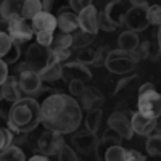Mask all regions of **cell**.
I'll return each instance as SVG.
<instances>
[{"label":"cell","mask_w":161,"mask_h":161,"mask_svg":"<svg viewBox=\"0 0 161 161\" xmlns=\"http://www.w3.org/2000/svg\"><path fill=\"white\" fill-rule=\"evenodd\" d=\"M124 24L127 26L129 31L134 32H142L150 26L148 18H147V8L142 7H130L129 11L126 13Z\"/></svg>","instance_id":"8"},{"label":"cell","mask_w":161,"mask_h":161,"mask_svg":"<svg viewBox=\"0 0 161 161\" xmlns=\"http://www.w3.org/2000/svg\"><path fill=\"white\" fill-rule=\"evenodd\" d=\"M126 156H127V150L123 148L121 143H116V145H111L105 152L103 159H106V161H126Z\"/></svg>","instance_id":"29"},{"label":"cell","mask_w":161,"mask_h":161,"mask_svg":"<svg viewBox=\"0 0 161 161\" xmlns=\"http://www.w3.org/2000/svg\"><path fill=\"white\" fill-rule=\"evenodd\" d=\"M57 156H58V159H61V161H77V159H79L76 150L73 148V147H69V145H63Z\"/></svg>","instance_id":"37"},{"label":"cell","mask_w":161,"mask_h":161,"mask_svg":"<svg viewBox=\"0 0 161 161\" xmlns=\"http://www.w3.org/2000/svg\"><path fill=\"white\" fill-rule=\"evenodd\" d=\"M40 124V105L34 98H19L11 103L8 111V127L13 132H32Z\"/></svg>","instance_id":"2"},{"label":"cell","mask_w":161,"mask_h":161,"mask_svg":"<svg viewBox=\"0 0 161 161\" xmlns=\"http://www.w3.org/2000/svg\"><path fill=\"white\" fill-rule=\"evenodd\" d=\"M132 5L129 3V0H111V2L105 7V13L110 18L113 24H116V28L124 24L126 13L129 11Z\"/></svg>","instance_id":"12"},{"label":"cell","mask_w":161,"mask_h":161,"mask_svg":"<svg viewBox=\"0 0 161 161\" xmlns=\"http://www.w3.org/2000/svg\"><path fill=\"white\" fill-rule=\"evenodd\" d=\"M18 82L21 87V92L26 95H36V93L42 92V79L39 73L32 69H24L23 73L18 74Z\"/></svg>","instance_id":"10"},{"label":"cell","mask_w":161,"mask_h":161,"mask_svg":"<svg viewBox=\"0 0 161 161\" xmlns=\"http://www.w3.org/2000/svg\"><path fill=\"white\" fill-rule=\"evenodd\" d=\"M44 10L42 7V0H23V11L21 16L24 19H32L37 13Z\"/></svg>","instance_id":"25"},{"label":"cell","mask_w":161,"mask_h":161,"mask_svg":"<svg viewBox=\"0 0 161 161\" xmlns=\"http://www.w3.org/2000/svg\"><path fill=\"white\" fill-rule=\"evenodd\" d=\"M80 98V106H82L84 110H98L100 106L103 105L105 102V97L103 93L93 86H89L86 87V90L82 92V95L79 97Z\"/></svg>","instance_id":"17"},{"label":"cell","mask_w":161,"mask_h":161,"mask_svg":"<svg viewBox=\"0 0 161 161\" xmlns=\"http://www.w3.org/2000/svg\"><path fill=\"white\" fill-rule=\"evenodd\" d=\"M147 18L152 26L161 24V5H148L147 8Z\"/></svg>","instance_id":"36"},{"label":"cell","mask_w":161,"mask_h":161,"mask_svg":"<svg viewBox=\"0 0 161 161\" xmlns=\"http://www.w3.org/2000/svg\"><path fill=\"white\" fill-rule=\"evenodd\" d=\"M63 145H64L63 134L57 130H50V129L44 130L37 140V148L44 155H58Z\"/></svg>","instance_id":"6"},{"label":"cell","mask_w":161,"mask_h":161,"mask_svg":"<svg viewBox=\"0 0 161 161\" xmlns=\"http://www.w3.org/2000/svg\"><path fill=\"white\" fill-rule=\"evenodd\" d=\"M63 76L68 79H79L82 82H90L92 73L87 68V64L79 63V61H69L63 66Z\"/></svg>","instance_id":"16"},{"label":"cell","mask_w":161,"mask_h":161,"mask_svg":"<svg viewBox=\"0 0 161 161\" xmlns=\"http://www.w3.org/2000/svg\"><path fill=\"white\" fill-rule=\"evenodd\" d=\"M13 44H15V42L11 40V37L8 36V32L0 31V60H3L8 53H10Z\"/></svg>","instance_id":"34"},{"label":"cell","mask_w":161,"mask_h":161,"mask_svg":"<svg viewBox=\"0 0 161 161\" xmlns=\"http://www.w3.org/2000/svg\"><path fill=\"white\" fill-rule=\"evenodd\" d=\"M52 50V57H50V63L57 61V63H64L68 61L73 55L71 48H50Z\"/></svg>","instance_id":"33"},{"label":"cell","mask_w":161,"mask_h":161,"mask_svg":"<svg viewBox=\"0 0 161 161\" xmlns=\"http://www.w3.org/2000/svg\"><path fill=\"white\" fill-rule=\"evenodd\" d=\"M130 124H132V130L134 134H139V136L148 137L150 134L155 132V126H156V119L148 118L139 111L132 113L130 116Z\"/></svg>","instance_id":"14"},{"label":"cell","mask_w":161,"mask_h":161,"mask_svg":"<svg viewBox=\"0 0 161 161\" xmlns=\"http://www.w3.org/2000/svg\"><path fill=\"white\" fill-rule=\"evenodd\" d=\"M0 90H2V95H3V100L8 102V103H15L21 98V87H19V82H18V76H10L5 79V82L0 86Z\"/></svg>","instance_id":"19"},{"label":"cell","mask_w":161,"mask_h":161,"mask_svg":"<svg viewBox=\"0 0 161 161\" xmlns=\"http://www.w3.org/2000/svg\"><path fill=\"white\" fill-rule=\"evenodd\" d=\"M158 45H159V50H161V24L158 26Z\"/></svg>","instance_id":"50"},{"label":"cell","mask_w":161,"mask_h":161,"mask_svg":"<svg viewBox=\"0 0 161 161\" xmlns=\"http://www.w3.org/2000/svg\"><path fill=\"white\" fill-rule=\"evenodd\" d=\"M97 136L95 132L92 130H80L77 134H74L73 139H71V143H73V148L77 152V153H82V155H89L90 152H95V147H97Z\"/></svg>","instance_id":"9"},{"label":"cell","mask_w":161,"mask_h":161,"mask_svg":"<svg viewBox=\"0 0 161 161\" xmlns=\"http://www.w3.org/2000/svg\"><path fill=\"white\" fill-rule=\"evenodd\" d=\"M129 3L132 7H142V8H148V2L147 0H129Z\"/></svg>","instance_id":"45"},{"label":"cell","mask_w":161,"mask_h":161,"mask_svg":"<svg viewBox=\"0 0 161 161\" xmlns=\"http://www.w3.org/2000/svg\"><path fill=\"white\" fill-rule=\"evenodd\" d=\"M132 159H137V161H145L147 156L145 155H140L139 152L136 150H127V156H126V161H132Z\"/></svg>","instance_id":"43"},{"label":"cell","mask_w":161,"mask_h":161,"mask_svg":"<svg viewBox=\"0 0 161 161\" xmlns=\"http://www.w3.org/2000/svg\"><path fill=\"white\" fill-rule=\"evenodd\" d=\"M69 5H71V10L74 13H79V11H82L84 8L90 7L92 0H69Z\"/></svg>","instance_id":"42"},{"label":"cell","mask_w":161,"mask_h":161,"mask_svg":"<svg viewBox=\"0 0 161 161\" xmlns=\"http://www.w3.org/2000/svg\"><path fill=\"white\" fill-rule=\"evenodd\" d=\"M82 123L80 105L69 95L61 92L52 93L40 103V124L45 129L60 134H71L79 129Z\"/></svg>","instance_id":"1"},{"label":"cell","mask_w":161,"mask_h":161,"mask_svg":"<svg viewBox=\"0 0 161 161\" xmlns=\"http://www.w3.org/2000/svg\"><path fill=\"white\" fill-rule=\"evenodd\" d=\"M116 143H121V136L113 130L111 127H108L105 130L103 137L97 142V147H95V156L97 159H103L105 158V152L110 148L111 145H116Z\"/></svg>","instance_id":"20"},{"label":"cell","mask_w":161,"mask_h":161,"mask_svg":"<svg viewBox=\"0 0 161 161\" xmlns=\"http://www.w3.org/2000/svg\"><path fill=\"white\" fill-rule=\"evenodd\" d=\"M137 77H139V76H129V77H123V79H121L119 82L116 84V89H114V95H116V93H121V92H123L126 87H129L132 82H136V80H137Z\"/></svg>","instance_id":"41"},{"label":"cell","mask_w":161,"mask_h":161,"mask_svg":"<svg viewBox=\"0 0 161 161\" xmlns=\"http://www.w3.org/2000/svg\"><path fill=\"white\" fill-rule=\"evenodd\" d=\"M140 44V39L137 36V32H134V31H124V32H121L119 37H118V48L119 50H123V52H134Z\"/></svg>","instance_id":"22"},{"label":"cell","mask_w":161,"mask_h":161,"mask_svg":"<svg viewBox=\"0 0 161 161\" xmlns=\"http://www.w3.org/2000/svg\"><path fill=\"white\" fill-rule=\"evenodd\" d=\"M93 58H95V48H92L90 45L76 48V61L84 63V64H92Z\"/></svg>","instance_id":"31"},{"label":"cell","mask_w":161,"mask_h":161,"mask_svg":"<svg viewBox=\"0 0 161 161\" xmlns=\"http://www.w3.org/2000/svg\"><path fill=\"white\" fill-rule=\"evenodd\" d=\"M8 36L11 37L13 42L16 44H24L28 40L32 39L34 36V29L32 26L28 23V19L24 18H15V19H10L8 21Z\"/></svg>","instance_id":"7"},{"label":"cell","mask_w":161,"mask_h":161,"mask_svg":"<svg viewBox=\"0 0 161 161\" xmlns=\"http://www.w3.org/2000/svg\"><path fill=\"white\" fill-rule=\"evenodd\" d=\"M3 148H5V132L0 127V150H3Z\"/></svg>","instance_id":"48"},{"label":"cell","mask_w":161,"mask_h":161,"mask_svg":"<svg viewBox=\"0 0 161 161\" xmlns=\"http://www.w3.org/2000/svg\"><path fill=\"white\" fill-rule=\"evenodd\" d=\"M26 156L18 145H10L0 150V161H24Z\"/></svg>","instance_id":"27"},{"label":"cell","mask_w":161,"mask_h":161,"mask_svg":"<svg viewBox=\"0 0 161 161\" xmlns=\"http://www.w3.org/2000/svg\"><path fill=\"white\" fill-rule=\"evenodd\" d=\"M98 29L106 31V32H111V31L116 29V24H113V23L110 21V18L106 16L105 10H103V11H98Z\"/></svg>","instance_id":"38"},{"label":"cell","mask_w":161,"mask_h":161,"mask_svg":"<svg viewBox=\"0 0 161 161\" xmlns=\"http://www.w3.org/2000/svg\"><path fill=\"white\" fill-rule=\"evenodd\" d=\"M31 26L34 32H53L57 29V16H53L50 11L42 10L31 19Z\"/></svg>","instance_id":"15"},{"label":"cell","mask_w":161,"mask_h":161,"mask_svg":"<svg viewBox=\"0 0 161 161\" xmlns=\"http://www.w3.org/2000/svg\"><path fill=\"white\" fill-rule=\"evenodd\" d=\"M108 127H111L113 130H116L121 139H132L134 130H132V124H130V118L123 113V111H114L111 113V116L108 118Z\"/></svg>","instance_id":"11"},{"label":"cell","mask_w":161,"mask_h":161,"mask_svg":"<svg viewBox=\"0 0 161 161\" xmlns=\"http://www.w3.org/2000/svg\"><path fill=\"white\" fill-rule=\"evenodd\" d=\"M7 77H8V64L3 60H0V86L5 82Z\"/></svg>","instance_id":"44"},{"label":"cell","mask_w":161,"mask_h":161,"mask_svg":"<svg viewBox=\"0 0 161 161\" xmlns=\"http://www.w3.org/2000/svg\"><path fill=\"white\" fill-rule=\"evenodd\" d=\"M53 39H55L53 32H36V40H37V44L44 45V47H52Z\"/></svg>","instance_id":"40"},{"label":"cell","mask_w":161,"mask_h":161,"mask_svg":"<svg viewBox=\"0 0 161 161\" xmlns=\"http://www.w3.org/2000/svg\"><path fill=\"white\" fill-rule=\"evenodd\" d=\"M145 148L150 156H161V134H150L145 142Z\"/></svg>","instance_id":"28"},{"label":"cell","mask_w":161,"mask_h":161,"mask_svg":"<svg viewBox=\"0 0 161 161\" xmlns=\"http://www.w3.org/2000/svg\"><path fill=\"white\" fill-rule=\"evenodd\" d=\"M137 63H139V58L136 55V52L129 53V52H123V50L118 48V50L110 52L105 66L113 74H127L136 68Z\"/></svg>","instance_id":"3"},{"label":"cell","mask_w":161,"mask_h":161,"mask_svg":"<svg viewBox=\"0 0 161 161\" xmlns=\"http://www.w3.org/2000/svg\"><path fill=\"white\" fill-rule=\"evenodd\" d=\"M68 87H69L71 95L80 97V95H82V92L86 90V82H82V80H79V79H69Z\"/></svg>","instance_id":"39"},{"label":"cell","mask_w":161,"mask_h":161,"mask_svg":"<svg viewBox=\"0 0 161 161\" xmlns=\"http://www.w3.org/2000/svg\"><path fill=\"white\" fill-rule=\"evenodd\" d=\"M50 57H52V50L50 47H44L40 44H31L26 50V64L29 66V69L40 73L44 68H47V64H50Z\"/></svg>","instance_id":"4"},{"label":"cell","mask_w":161,"mask_h":161,"mask_svg":"<svg viewBox=\"0 0 161 161\" xmlns=\"http://www.w3.org/2000/svg\"><path fill=\"white\" fill-rule=\"evenodd\" d=\"M155 134H161V116L156 118V126H155Z\"/></svg>","instance_id":"49"},{"label":"cell","mask_w":161,"mask_h":161,"mask_svg":"<svg viewBox=\"0 0 161 161\" xmlns=\"http://www.w3.org/2000/svg\"><path fill=\"white\" fill-rule=\"evenodd\" d=\"M47 159H48V156H47V155H44V153L31 156V161H47Z\"/></svg>","instance_id":"47"},{"label":"cell","mask_w":161,"mask_h":161,"mask_svg":"<svg viewBox=\"0 0 161 161\" xmlns=\"http://www.w3.org/2000/svg\"><path fill=\"white\" fill-rule=\"evenodd\" d=\"M42 82H57L63 77V64L53 61L50 64H47V68H44L42 71L39 73Z\"/></svg>","instance_id":"23"},{"label":"cell","mask_w":161,"mask_h":161,"mask_svg":"<svg viewBox=\"0 0 161 161\" xmlns=\"http://www.w3.org/2000/svg\"><path fill=\"white\" fill-rule=\"evenodd\" d=\"M110 48L106 47V45H102L98 48H95V58H93V63L92 66H95V68H100V66H105L106 63V58H108L110 55Z\"/></svg>","instance_id":"35"},{"label":"cell","mask_w":161,"mask_h":161,"mask_svg":"<svg viewBox=\"0 0 161 161\" xmlns=\"http://www.w3.org/2000/svg\"><path fill=\"white\" fill-rule=\"evenodd\" d=\"M73 47V36L69 32H61L58 36H55L53 44L50 48H71Z\"/></svg>","instance_id":"32"},{"label":"cell","mask_w":161,"mask_h":161,"mask_svg":"<svg viewBox=\"0 0 161 161\" xmlns=\"http://www.w3.org/2000/svg\"><path fill=\"white\" fill-rule=\"evenodd\" d=\"M71 36H73V47L74 48H82V47L90 45L93 40H95V36L97 34H90V32H86V31L77 28Z\"/></svg>","instance_id":"26"},{"label":"cell","mask_w":161,"mask_h":161,"mask_svg":"<svg viewBox=\"0 0 161 161\" xmlns=\"http://www.w3.org/2000/svg\"><path fill=\"white\" fill-rule=\"evenodd\" d=\"M23 2L21 0H2L0 2V18L10 21L15 18H23Z\"/></svg>","instance_id":"21"},{"label":"cell","mask_w":161,"mask_h":161,"mask_svg":"<svg viewBox=\"0 0 161 161\" xmlns=\"http://www.w3.org/2000/svg\"><path fill=\"white\" fill-rule=\"evenodd\" d=\"M134 52H136L139 61H140V60H148V58H150V60H155V58L158 57V53H155V52H159V53H161L159 48L155 50V47H153V44L150 42V40H143V42H140L139 47L134 50Z\"/></svg>","instance_id":"24"},{"label":"cell","mask_w":161,"mask_h":161,"mask_svg":"<svg viewBox=\"0 0 161 161\" xmlns=\"http://www.w3.org/2000/svg\"><path fill=\"white\" fill-rule=\"evenodd\" d=\"M53 2H55V0H42V7H44V10H45V11H50L52 7H53Z\"/></svg>","instance_id":"46"},{"label":"cell","mask_w":161,"mask_h":161,"mask_svg":"<svg viewBox=\"0 0 161 161\" xmlns=\"http://www.w3.org/2000/svg\"><path fill=\"white\" fill-rule=\"evenodd\" d=\"M21 2H23V0H21Z\"/></svg>","instance_id":"51"},{"label":"cell","mask_w":161,"mask_h":161,"mask_svg":"<svg viewBox=\"0 0 161 161\" xmlns=\"http://www.w3.org/2000/svg\"><path fill=\"white\" fill-rule=\"evenodd\" d=\"M102 123V111L98 110H89L86 116V127L92 132H97Z\"/></svg>","instance_id":"30"},{"label":"cell","mask_w":161,"mask_h":161,"mask_svg":"<svg viewBox=\"0 0 161 161\" xmlns=\"http://www.w3.org/2000/svg\"><path fill=\"white\" fill-rule=\"evenodd\" d=\"M137 111L148 118H153V119L161 116V95L156 92V89L139 93Z\"/></svg>","instance_id":"5"},{"label":"cell","mask_w":161,"mask_h":161,"mask_svg":"<svg viewBox=\"0 0 161 161\" xmlns=\"http://www.w3.org/2000/svg\"><path fill=\"white\" fill-rule=\"evenodd\" d=\"M77 23H79V29H82L90 34H97L98 32V11L97 8L90 5L84 8L82 11L77 13Z\"/></svg>","instance_id":"13"},{"label":"cell","mask_w":161,"mask_h":161,"mask_svg":"<svg viewBox=\"0 0 161 161\" xmlns=\"http://www.w3.org/2000/svg\"><path fill=\"white\" fill-rule=\"evenodd\" d=\"M57 28L61 32H69L73 34L77 28H79V23H77V15L71 10V8H61L58 16H57Z\"/></svg>","instance_id":"18"}]
</instances>
